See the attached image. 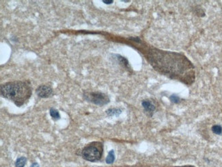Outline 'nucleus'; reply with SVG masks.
Here are the masks:
<instances>
[{
    "mask_svg": "<svg viewBox=\"0 0 222 167\" xmlns=\"http://www.w3.org/2000/svg\"><path fill=\"white\" fill-rule=\"evenodd\" d=\"M1 95L20 107L30 99L32 95V89L30 84L25 82H7L1 85Z\"/></svg>",
    "mask_w": 222,
    "mask_h": 167,
    "instance_id": "1",
    "label": "nucleus"
},
{
    "mask_svg": "<svg viewBox=\"0 0 222 167\" xmlns=\"http://www.w3.org/2000/svg\"><path fill=\"white\" fill-rule=\"evenodd\" d=\"M82 157L90 162H96L101 158L103 155V145L100 142H93L86 146L82 150Z\"/></svg>",
    "mask_w": 222,
    "mask_h": 167,
    "instance_id": "2",
    "label": "nucleus"
},
{
    "mask_svg": "<svg viewBox=\"0 0 222 167\" xmlns=\"http://www.w3.org/2000/svg\"><path fill=\"white\" fill-rule=\"evenodd\" d=\"M84 95L86 101L95 105L104 106L109 102V98L107 95L100 92H89L85 93Z\"/></svg>",
    "mask_w": 222,
    "mask_h": 167,
    "instance_id": "3",
    "label": "nucleus"
},
{
    "mask_svg": "<svg viewBox=\"0 0 222 167\" xmlns=\"http://www.w3.org/2000/svg\"><path fill=\"white\" fill-rule=\"evenodd\" d=\"M36 94L41 98H47L53 93V89L49 86L41 85L36 89Z\"/></svg>",
    "mask_w": 222,
    "mask_h": 167,
    "instance_id": "4",
    "label": "nucleus"
},
{
    "mask_svg": "<svg viewBox=\"0 0 222 167\" xmlns=\"http://www.w3.org/2000/svg\"><path fill=\"white\" fill-rule=\"evenodd\" d=\"M142 106L144 108V110L146 112L152 114L155 110V106L153 104V102L150 100H144L142 103Z\"/></svg>",
    "mask_w": 222,
    "mask_h": 167,
    "instance_id": "5",
    "label": "nucleus"
},
{
    "mask_svg": "<svg viewBox=\"0 0 222 167\" xmlns=\"http://www.w3.org/2000/svg\"><path fill=\"white\" fill-rule=\"evenodd\" d=\"M121 112H122V110L120 108H110V109L106 111L107 115L109 117L118 116V115H120Z\"/></svg>",
    "mask_w": 222,
    "mask_h": 167,
    "instance_id": "6",
    "label": "nucleus"
},
{
    "mask_svg": "<svg viewBox=\"0 0 222 167\" xmlns=\"http://www.w3.org/2000/svg\"><path fill=\"white\" fill-rule=\"evenodd\" d=\"M27 159L25 157H19L15 162V166L16 167H24V166L26 164Z\"/></svg>",
    "mask_w": 222,
    "mask_h": 167,
    "instance_id": "7",
    "label": "nucleus"
},
{
    "mask_svg": "<svg viewBox=\"0 0 222 167\" xmlns=\"http://www.w3.org/2000/svg\"><path fill=\"white\" fill-rule=\"evenodd\" d=\"M115 160V153L113 150H111L108 153L107 157H106V162L107 164H112Z\"/></svg>",
    "mask_w": 222,
    "mask_h": 167,
    "instance_id": "8",
    "label": "nucleus"
},
{
    "mask_svg": "<svg viewBox=\"0 0 222 167\" xmlns=\"http://www.w3.org/2000/svg\"><path fill=\"white\" fill-rule=\"evenodd\" d=\"M50 115L51 117H52L53 119L54 120H58V119H60V115L59 112L55 108H51L50 109Z\"/></svg>",
    "mask_w": 222,
    "mask_h": 167,
    "instance_id": "9",
    "label": "nucleus"
},
{
    "mask_svg": "<svg viewBox=\"0 0 222 167\" xmlns=\"http://www.w3.org/2000/svg\"><path fill=\"white\" fill-rule=\"evenodd\" d=\"M212 131L215 134L221 135L222 134V127L219 125H215L212 126Z\"/></svg>",
    "mask_w": 222,
    "mask_h": 167,
    "instance_id": "10",
    "label": "nucleus"
},
{
    "mask_svg": "<svg viewBox=\"0 0 222 167\" xmlns=\"http://www.w3.org/2000/svg\"><path fill=\"white\" fill-rule=\"evenodd\" d=\"M170 100H171L172 102L174 103V104H179L180 102V98L177 95H172L170 97Z\"/></svg>",
    "mask_w": 222,
    "mask_h": 167,
    "instance_id": "11",
    "label": "nucleus"
},
{
    "mask_svg": "<svg viewBox=\"0 0 222 167\" xmlns=\"http://www.w3.org/2000/svg\"><path fill=\"white\" fill-rule=\"evenodd\" d=\"M118 59H119V61H120L121 64H122V65H123L124 67H127L128 66L127 60L125 59V58H123V57H121V56H119Z\"/></svg>",
    "mask_w": 222,
    "mask_h": 167,
    "instance_id": "12",
    "label": "nucleus"
},
{
    "mask_svg": "<svg viewBox=\"0 0 222 167\" xmlns=\"http://www.w3.org/2000/svg\"><path fill=\"white\" fill-rule=\"evenodd\" d=\"M103 2L106 3V4H111V3H112L113 2V1H112V0H111V1H105V0H103Z\"/></svg>",
    "mask_w": 222,
    "mask_h": 167,
    "instance_id": "13",
    "label": "nucleus"
},
{
    "mask_svg": "<svg viewBox=\"0 0 222 167\" xmlns=\"http://www.w3.org/2000/svg\"><path fill=\"white\" fill-rule=\"evenodd\" d=\"M180 167H195L193 166H180Z\"/></svg>",
    "mask_w": 222,
    "mask_h": 167,
    "instance_id": "14",
    "label": "nucleus"
}]
</instances>
